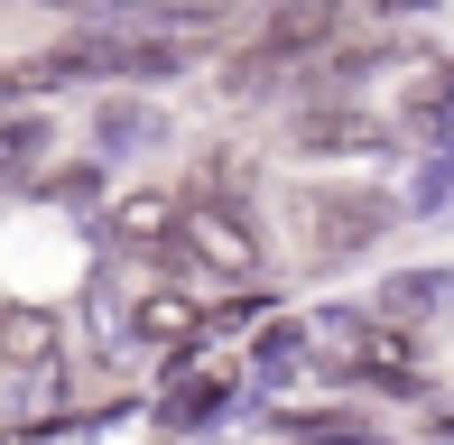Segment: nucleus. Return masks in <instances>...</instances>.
Returning <instances> with one entry per match:
<instances>
[{
  "label": "nucleus",
  "instance_id": "4",
  "mask_svg": "<svg viewBox=\"0 0 454 445\" xmlns=\"http://www.w3.org/2000/svg\"><path fill=\"white\" fill-rule=\"evenodd\" d=\"M176 222H185V195L168 186H139V195H112V214H102V251H121V260H168V241H176Z\"/></svg>",
  "mask_w": 454,
  "mask_h": 445
},
{
  "label": "nucleus",
  "instance_id": "3",
  "mask_svg": "<svg viewBox=\"0 0 454 445\" xmlns=\"http://www.w3.org/2000/svg\"><path fill=\"white\" fill-rule=\"evenodd\" d=\"M176 139V121L158 112V93H139V84H112L93 103V158L102 168H130V158H158Z\"/></svg>",
  "mask_w": 454,
  "mask_h": 445
},
{
  "label": "nucleus",
  "instance_id": "11",
  "mask_svg": "<svg viewBox=\"0 0 454 445\" xmlns=\"http://www.w3.org/2000/svg\"><path fill=\"white\" fill-rule=\"evenodd\" d=\"M66 399H74L66 362H47V371H10V390H0V418H10V427H56V418H66Z\"/></svg>",
  "mask_w": 454,
  "mask_h": 445
},
{
  "label": "nucleus",
  "instance_id": "8",
  "mask_svg": "<svg viewBox=\"0 0 454 445\" xmlns=\"http://www.w3.org/2000/svg\"><path fill=\"white\" fill-rule=\"evenodd\" d=\"M66 362V316L47 297H0V371H47Z\"/></svg>",
  "mask_w": 454,
  "mask_h": 445
},
{
  "label": "nucleus",
  "instance_id": "7",
  "mask_svg": "<svg viewBox=\"0 0 454 445\" xmlns=\"http://www.w3.org/2000/svg\"><path fill=\"white\" fill-rule=\"evenodd\" d=\"M316 371V343H306V316H260L251 353H241V390H287V380Z\"/></svg>",
  "mask_w": 454,
  "mask_h": 445
},
{
  "label": "nucleus",
  "instance_id": "16",
  "mask_svg": "<svg viewBox=\"0 0 454 445\" xmlns=\"http://www.w3.org/2000/svg\"><path fill=\"white\" fill-rule=\"evenodd\" d=\"M380 19H418V10H436V0H371Z\"/></svg>",
  "mask_w": 454,
  "mask_h": 445
},
{
  "label": "nucleus",
  "instance_id": "1",
  "mask_svg": "<svg viewBox=\"0 0 454 445\" xmlns=\"http://www.w3.org/2000/svg\"><path fill=\"white\" fill-rule=\"evenodd\" d=\"M399 222H408V205L389 186H362V176H343V186H306L297 195V251L316 260V269H343V260H371Z\"/></svg>",
  "mask_w": 454,
  "mask_h": 445
},
{
  "label": "nucleus",
  "instance_id": "9",
  "mask_svg": "<svg viewBox=\"0 0 454 445\" xmlns=\"http://www.w3.org/2000/svg\"><path fill=\"white\" fill-rule=\"evenodd\" d=\"M371 316L380 325H436V316H454V269H389L371 288Z\"/></svg>",
  "mask_w": 454,
  "mask_h": 445
},
{
  "label": "nucleus",
  "instance_id": "14",
  "mask_svg": "<svg viewBox=\"0 0 454 445\" xmlns=\"http://www.w3.org/2000/svg\"><path fill=\"white\" fill-rule=\"evenodd\" d=\"M278 436L287 445H353V436H371V418L362 409H278Z\"/></svg>",
  "mask_w": 454,
  "mask_h": 445
},
{
  "label": "nucleus",
  "instance_id": "10",
  "mask_svg": "<svg viewBox=\"0 0 454 445\" xmlns=\"http://www.w3.org/2000/svg\"><path fill=\"white\" fill-rule=\"evenodd\" d=\"M47 149H56V121L47 112H0V195H28V176L47 168Z\"/></svg>",
  "mask_w": 454,
  "mask_h": 445
},
{
  "label": "nucleus",
  "instance_id": "5",
  "mask_svg": "<svg viewBox=\"0 0 454 445\" xmlns=\"http://www.w3.org/2000/svg\"><path fill=\"white\" fill-rule=\"evenodd\" d=\"M343 10H353V0H270L260 28H251V47L287 56V66H316V56L343 37Z\"/></svg>",
  "mask_w": 454,
  "mask_h": 445
},
{
  "label": "nucleus",
  "instance_id": "13",
  "mask_svg": "<svg viewBox=\"0 0 454 445\" xmlns=\"http://www.w3.org/2000/svg\"><path fill=\"white\" fill-rule=\"evenodd\" d=\"M408 222H454V149H418V176H408Z\"/></svg>",
  "mask_w": 454,
  "mask_h": 445
},
{
  "label": "nucleus",
  "instance_id": "6",
  "mask_svg": "<svg viewBox=\"0 0 454 445\" xmlns=\"http://www.w3.org/2000/svg\"><path fill=\"white\" fill-rule=\"evenodd\" d=\"M389 121H399L408 149H454V56H418Z\"/></svg>",
  "mask_w": 454,
  "mask_h": 445
},
{
  "label": "nucleus",
  "instance_id": "15",
  "mask_svg": "<svg viewBox=\"0 0 454 445\" xmlns=\"http://www.w3.org/2000/svg\"><path fill=\"white\" fill-rule=\"evenodd\" d=\"M427 427H436V436L454 445V390H427Z\"/></svg>",
  "mask_w": 454,
  "mask_h": 445
},
{
  "label": "nucleus",
  "instance_id": "12",
  "mask_svg": "<svg viewBox=\"0 0 454 445\" xmlns=\"http://www.w3.org/2000/svg\"><path fill=\"white\" fill-rule=\"evenodd\" d=\"M102 176H112V168H102L93 149H84V158H47V168L28 176V195H37V205H56V214H93V205H102Z\"/></svg>",
  "mask_w": 454,
  "mask_h": 445
},
{
  "label": "nucleus",
  "instance_id": "2",
  "mask_svg": "<svg viewBox=\"0 0 454 445\" xmlns=\"http://www.w3.org/2000/svg\"><path fill=\"white\" fill-rule=\"evenodd\" d=\"M287 149L316 158V168H343V158H389L408 139H399V121L371 112V103H297L287 112Z\"/></svg>",
  "mask_w": 454,
  "mask_h": 445
}]
</instances>
